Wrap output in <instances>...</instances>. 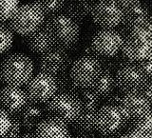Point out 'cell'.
<instances>
[{
    "label": "cell",
    "instance_id": "obj_1",
    "mask_svg": "<svg viewBox=\"0 0 152 138\" xmlns=\"http://www.w3.org/2000/svg\"><path fill=\"white\" fill-rule=\"evenodd\" d=\"M43 29L51 38L54 47L70 51L77 47L81 34L79 24L63 12L48 15Z\"/></svg>",
    "mask_w": 152,
    "mask_h": 138
},
{
    "label": "cell",
    "instance_id": "obj_2",
    "mask_svg": "<svg viewBox=\"0 0 152 138\" xmlns=\"http://www.w3.org/2000/svg\"><path fill=\"white\" fill-rule=\"evenodd\" d=\"M34 65L28 55L15 52L8 55L0 64L2 81L10 86L21 87L33 76Z\"/></svg>",
    "mask_w": 152,
    "mask_h": 138
},
{
    "label": "cell",
    "instance_id": "obj_3",
    "mask_svg": "<svg viewBox=\"0 0 152 138\" xmlns=\"http://www.w3.org/2000/svg\"><path fill=\"white\" fill-rule=\"evenodd\" d=\"M45 113L48 117H51L63 122L71 124L79 116L82 111L80 99L77 95L57 92L45 105Z\"/></svg>",
    "mask_w": 152,
    "mask_h": 138
},
{
    "label": "cell",
    "instance_id": "obj_4",
    "mask_svg": "<svg viewBox=\"0 0 152 138\" xmlns=\"http://www.w3.org/2000/svg\"><path fill=\"white\" fill-rule=\"evenodd\" d=\"M45 19V13L35 3H27L18 7L9 20V27L12 32L27 36L40 29Z\"/></svg>",
    "mask_w": 152,
    "mask_h": 138
},
{
    "label": "cell",
    "instance_id": "obj_5",
    "mask_svg": "<svg viewBox=\"0 0 152 138\" xmlns=\"http://www.w3.org/2000/svg\"><path fill=\"white\" fill-rule=\"evenodd\" d=\"M121 51L131 63H140L151 57V31L139 29L129 32L124 37Z\"/></svg>",
    "mask_w": 152,
    "mask_h": 138
},
{
    "label": "cell",
    "instance_id": "obj_6",
    "mask_svg": "<svg viewBox=\"0 0 152 138\" xmlns=\"http://www.w3.org/2000/svg\"><path fill=\"white\" fill-rule=\"evenodd\" d=\"M103 69L98 57L83 55L70 65L69 77L81 90L89 89L97 79Z\"/></svg>",
    "mask_w": 152,
    "mask_h": 138
},
{
    "label": "cell",
    "instance_id": "obj_7",
    "mask_svg": "<svg viewBox=\"0 0 152 138\" xmlns=\"http://www.w3.org/2000/svg\"><path fill=\"white\" fill-rule=\"evenodd\" d=\"M57 80L53 75L39 71L25 85V93L28 102L43 104L57 92Z\"/></svg>",
    "mask_w": 152,
    "mask_h": 138
},
{
    "label": "cell",
    "instance_id": "obj_8",
    "mask_svg": "<svg viewBox=\"0 0 152 138\" xmlns=\"http://www.w3.org/2000/svg\"><path fill=\"white\" fill-rule=\"evenodd\" d=\"M115 78L116 88L122 93H130L140 92L145 84L150 78L137 63H128L118 68Z\"/></svg>",
    "mask_w": 152,
    "mask_h": 138
},
{
    "label": "cell",
    "instance_id": "obj_9",
    "mask_svg": "<svg viewBox=\"0 0 152 138\" xmlns=\"http://www.w3.org/2000/svg\"><path fill=\"white\" fill-rule=\"evenodd\" d=\"M128 120L119 106L104 105L96 112L95 127L102 135H112L126 128Z\"/></svg>",
    "mask_w": 152,
    "mask_h": 138
},
{
    "label": "cell",
    "instance_id": "obj_10",
    "mask_svg": "<svg viewBox=\"0 0 152 138\" xmlns=\"http://www.w3.org/2000/svg\"><path fill=\"white\" fill-rule=\"evenodd\" d=\"M123 39L115 29H102L94 34L90 46L100 60L108 59L121 51Z\"/></svg>",
    "mask_w": 152,
    "mask_h": 138
},
{
    "label": "cell",
    "instance_id": "obj_11",
    "mask_svg": "<svg viewBox=\"0 0 152 138\" xmlns=\"http://www.w3.org/2000/svg\"><path fill=\"white\" fill-rule=\"evenodd\" d=\"M92 21L102 29H116L122 23L123 9L112 0H97L90 12Z\"/></svg>",
    "mask_w": 152,
    "mask_h": 138
},
{
    "label": "cell",
    "instance_id": "obj_12",
    "mask_svg": "<svg viewBox=\"0 0 152 138\" xmlns=\"http://www.w3.org/2000/svg\"><path fill=\"white\" fill-rule=\"evenodd\" d=\"M72 63L66 51L60 48L53 47L50 51L40 55L38 60V69L41 73L58 76L66 73V70L70 68Z\"/></svg>",
    "mask_w": 152,
    "mask_h": 138
},
{
    "label": "cell",
    "instance_id": "obj_13",
    "mask_svg": "<svg viewBox=\"0 0 152 138\" xmlns=\"http://www.w3.org/2000/svg\"><path fill=\"white\" fill-rule=\"evenodd\" d=\"M121 25L129 32L131 31L146 29L151 31V17L149 8L138 0L131 6L123 9Z\"/></svg>",
    "mask_w": 152,
    "mask_h": 138
},
{
    "label": "cell",
    "instance_id": "obj_14",
    "mask_svg": "<svg viewBox=\"0 0 152 138\" xmlns=\"http://www.w3.org/2000/svg\"><path fill=\"white\" fill-rule=\"evenodd\" d=\"M118 106L128 121L150 112V101L141 92L122 94Z\"/></svg>",
    "mask_w": 152,
    "mask_h": 138
},
{
    "label": "cell",
    "instance_id": "obj_15",
    "mask_svg": "<svg viewBox=\"0 0 152 138\" xmlns=\"http://www.w3.org/2000/svg\"><path fill=\"white\" fill-rule=\"evenodd\" d=\"M28 100L20 87L7 85L0 90V109L10 115H15L25 107Z\"/></svg>",
    "mask_w": 152,
    "mask_h": 138
},
{
    "label": "cell",
    "instance_id": "obj_16",
    "mask_svg": "<svg viewBox=\"0 0 152 138\" xmlns=\"http://www.w3.org/2000/svg\"><path fill=\"white\" fill-rule=\"evenodd\" d=\"M16 115L24 130L26 131H34L37 126L45 119L46 113L44 108L39 106V104L28 101Z\"/></svg>",
    "mask_w": 152,
    "mask_h": 138
},
{
    "label": "cell",
    "instance_id": "obj_17",
    "mask_svg": "<svg viewBox=\"0 0 152 138\" xmlns=\"http://www.w3.org/2000/svg\"><path fill=\"white\" fill-rule=\"evenodd\" d=\"M37 138H70L68 125L51 117H47L35 128Z\"/></svg>",
    "mask_w": 152,
    "mask_h": 138
},
{
    "label": "cell",
    "instance_id": "obj_18",
    "mask_svg": "<svg viewBox=\"0 0 152 138\" xmlns=\"http://www.w3.org/2000/svg\"><path fill=\"white\" fill-rule=\"evenodd\" d=\"M95 0H66L61 12L69 16L77 23L90 16Z\"/></svg>",
    "mask_w": 152,
    "mask_h": 138
},
{
    "label": "cell",
    "instance_id": "obj_19",
    "mask_svg": "<svg viewBox=\"0 0 152 138\" xmlns=\"http://www.w3.org/2000/svg\"><path fill=\"white\" fill-rule=\"evenodd\" d=\"M23 37L28 49L33 54L41 55L54 47L51 38L43 27L31 32V34Z\"/></svg>",
    "mask_w": 152,
    "mask_h": 138
},
{
    "label": "cell",
    "instance_id": "obj_20",
    "mask_svg": "<svg viewBox=\"0 0 152 138\" xmlns=\"http://www.w3.org/2000/svg\"><path fill=\"white\" fill-rule=\"evenodd\" d=\"M90 90L98 95L100 98H106L109 94H111L116 90L115 78L112 70L103 68L101 73L99 74L97 79L89 88Z\"/></svg>",
    "mask_w": 152,
    "mask_h": 138
},
{
    "label": "cell",
    "instance_id": "obj_21",
    "mask_svg": "<svg viewBox=\"0 0 152 138\" xmlns=\"http://www.w3.org/2000/svg\"><path fill=\"white\" fill-rule=\"evenodd\" d=\"M96 112L97 111L82 109L79 116L75 119V121L71 123L73 131L78 134L93 136L94 132L96 131V127H95Z\"/></svg>",
    "mask_w": 152,
    "mask_h": 138
},
{
    "label": "cell",
    "instance_id": "obj_22",
    "mask_svg": "<svg viewBox=\"0 0 152 138\" xmlns=\"http://www.w3.org/2000/svg\"><path fill=\"white\" fill-rule=\"evenodd\" d=\"M126 128L127 131H133L151 136V117L150 112L145 114L144 116L128 121Z\"/></svg>",
    "mask_w": 152,
    "mask_h": 138
},
{
    "label": "cell",
    "instance_id": "obj_23",
    "mask_svg": "<svg viewBox=\"0 0 152 138\" xmlns=\"http://www.w3.org/2000/svg\"><path fill=\"white\" fill-rule=\"evenodd\" d=\"M78 97L80 99L82 109H85L97 111L100 104H101V98L89 89L82 90V92H80Z\"/></svg>",
    "mask_w": 152,
    "mask_h": 138
},
{
    "label": "cell",
    "instance_id": "obj_24",
    "mask_svg": "<svg viewBox=\"0 0 152 138\" xmlns=\"http://www.w3.org/2000/svg\"><path fill=\"white\" fill-rule=\"evenodd\" d=\"M66 0H34V3L39 7L45 15H51L61 12Z\"/></svg>",
    "mask_w": 152,
    "mask_h": 138
},
{
    "label": "cell",
    "instance_id": "obj_25",
    "mask_svg": "<svg viewBox=\"0 0 152 138\" xmlns=\"http://www.w3.org/2000/svg\"><path fill=\"white\" fill-rule=\"evenodd\" d=\"M13 43V32L5 23H0V55L6 54Z\"/></svg>",
    "mask_w": 152,
    "mask_h": 138
},
{
    "label": "cell",
    "instance_id": "obj_26",
    "mask_svg": "<svg viewBox=\"0 0 152 138\" xmlns=\"http://www.w3.org/2000/svg\"><path fill=\"white\" fill-rule=\"evenodd\" d=\"M19 7V0H0V23L9 21Z\"/></svg>",
    "mask_w": 152,
    "mask_h": 138
},
{
    "label": "cell",
    "instance_id": "obj_27",
    "mask_svg": "<svg viewBox=\"0 0 152 138\" xmlns=\"http://www.w3.org/2000/svg\"><path fill=\"white\" fill-rule=\"evenodd\" d=\"M12 117V123L7 133L1 138H18L21 134V124L19 122V119L17 115H11Z\"/></svg>",
    "mask_w": 152,
    "mask_h": 138
},
{
    "label": "cell",
    "instance_id": "obj_28",
    "mask_svg": "<svg viewBox=\"0 0 152 138\" xmlns=\"http://www.w3.org/2000/svg\"><path fill=\"white\" fill-rule=\"evenodd\" d=\"M12 123V117L6 112L0 109V138L3 137L9 131Z\"/></svg>",
    "mask_w": 152,
    "mask_h": 138
},
{
    "label": "cell",
    "instance_id": "obj_29",
    "mask_svg": "<svg viewBox=\"0 0 152 138\" xmlns=\"http://www.w3.org/2000/svg\"><path fill=\"white\" fill-rule=\"evenodd\" d=\"M122 97V92H113L111 94H109L107 97L104 99L107 100L106 105H112V106H118L119 101Z\"/></svg>",
    "mask_w": 152,
    "mask_h": 138
},
{
    "label": "cell",
    "instance_id": "obj_30",
    "mask_svg": "<svg viewBox=\"0 0 152 138\" xmlns=\"http://www.w3.org/2000/svg\"><path fill=\"white\" fill-rule=\"evenodd\" d=\"M139 65L142 69V70L145 73V74L147 75V77L150 78V75H151V57L140 62Z\"/></svg>",
    "mask_w": 152,
    "mask_h": 138
},
{
    "label": "cell",
    "instance_id": "obj_31",
    "mask_svg": "<svg viewBox=\"0 0 152 138\" xmlns=\"http://www.w3.org/2000/svg\"><path fill=\"white\" fill-rule=\"evenodd\" d=\"M122 138H151V136L142 134V133L137 132V131H128L125 133V135H124Z\"/></svg>",
    "mask_w": 152,
    "mask_h": 138
},
{
    "label": "cell",
    "instance_id": "obj_32",
    "mask_svg": "<svg viewBox=\"0 0 152 138\" xmlns=\"http://www.w3.org/2000/svg\"><path fill=\"white\" fill-rule=\"evenodd\" d=\"M140 92L150 101L151 100V82H150V79L145 84V86L142 88V90H140Z\"/></svg>",
    "mask_w": 152,
    "mask_h": 138
},
{
    "label": "cell",
    "instance_id": "obj_33",
    "mask_svg": "<svg viewBox=\"0 0 152 138\" xmlns=\"http://www.w3.org/2000/svg\"><path fill=\"white\" fill-rule=\"evenodd\" d=\"M113 2H115L119 7H121L122 9H126L127 7L131 6L134 3H136L138 0H112Z\"/></svg>",
    "mask_w": 152,
    "mask_h": 138
},
{
    "label": "cell",
    "instance_id": "obj_34",
    "mask_svg": "<svg viewBox=\"0 0 152 138\" xmlns=\"http://www.w3.org/2000/svg\"><path fill=\"white\" fill-rule=\"evenodd\" d=\"M83 52H84V55H88V56H95V57H97V55L95 54V52H94V51L92 50V48H91V46H87L85 48V50L83 51Z\"/></svg>",
    "mask_w": 152,
    "mask_h": 138
},
{
    "label": "cell",
    "instance_id": "obj_35",
    "mask_svg": "<svg viewBox=\"0 0 152 138\" xmlns=\"http://www.w3.org/2000/svg\"><path fill=\"white\" fill-rule=\"evenodd\" d=\"M18 138H37L34 131H27L19 135Z\"/></svg>",
    "mask_w": 152,
    "mask_h": 138
},
{
    "label": "cell",
    "instance_id": "obj_36",
    "mask_svg": "<svg viewBox=\"0 0 152 138\" xmlns=\"http://www.w3.org/2000/svg\"><path fill=\"white\" fill-rule=\"evenodd\" d=\"M70 138H93V136L86 135V134H78V133H76L75 135H70Z\"/></svg>",
    "mask_w": 152,
    "mask_h": 138
},
{
    "label": "cell",
    "instance_id": "obj_37",
    "mask_svg": "<svg viewBox=\"0 0 152 138\" xmlns=\"http://www.w3.org/2000/svg\"><path fill=\"white\" fill-rule=\"evenodd\" d=\"M99 138H115V137H113L112 135H102L101 137H99Z\"/></svg>",
    "mask_w": 152,
    "mask_h": 138
},
{
    "label": "cell",
    "instance_id": "obj_38",
    "mask_svg": "<svg viewBox=\"0 0 152 138\" xmlns=\"http://www.w3.org/2000/svg\"><path fill=\"white\" fill-rule=\"evenodd\" d=\"M1 81H2V79H1V76H0V83H1Z\"/></svg>",
    "mask_w": 152,
    "mask_h": 138
}]
</instances>
